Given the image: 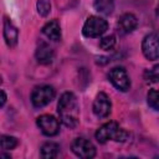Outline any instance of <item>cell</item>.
<instances>
[{
    "label": "cell",
    "mask_w": 159,
    "mask_h": 159,
    "mask_svg": "<svg viewBox=\"0 0 159 159\" xmlns=\"http://www.w3.org/2000/svg\"><path fill=\"white\" fill-rule=\"evenodd\" d=\"M57 113L60 120L68 128H75L78 124L80 107L76 96L72 92H65L57 103Z\"/></svg>",
    "instance_id": "obj_1"
},
{
    "label": "cell",
    "mask_w": 159,
    "mask_h": 159,
    "mask_svg": "<svg viewBox=\"0 0 159 159\" xmlns=\"http://www.w3.org/2000/svg\"><path fill=\"white\" fill-rule=\"evenodd\" d=\"M94 135H96V139L101 144H104L109 139L116 140V142H125L129 134L127 130L119 128V124L117 122L111 120V122H107L103 125H101L97 129Z\"/></svg>",
    "instance_id": "obj_2"
},
{
    "label": "cell",
    "mask_w": 159,
    "mask_h": 159,
    "mask_svg": "<svg viewBox=\"0 0 159 159\" xmlns=\"http://www.w3.org/2000/svg\"><path fill=\"white\" fill-rule=\"evenodd\" d=\"M108 29V24L104 19L99 16H89L82 29V32L86 37H99L102 36Z\"/></svg>",
    "instance_id": "obj_3"
},
{
    "label": "cell",
    "mask_w": 159,
    "mask_h": 159,
    "mask_svg": "<svg viewBox=\"0 0 159 159\" xmlns=\"http://www.w3.org/2000/svg\"><path fill=\"white\" fill-rule=\"evenodd\" d=\"M55 96H56V91L52 86H48V84L39 86L31 93V102L34 107L41 108L47 106L55 98Z\"/></svg>",
    "instance_id": "obj_4"
},
{
    "label": "cell",
    "mask_w": 159,
    "mask_h": 159,
    "mask_svg": "<svg viewBox=\"0 0 159 159\" xmlns=\"http://www.w3.org/2000/svg\"><path fill=\"white\" fill-rule=\"evenodd\" d=\"M108 78L111 81V83L122 92H127L130 88V80L129 76L127 73V71L123 67H114L109 71L108 73Z\"/></svg>",
    "instance_id": "obj_5"
},
{
    "label": "cell",
    "mask_w": 159,
    "mask_h": 159,
    "mask_svg": "<svg viewBox=\"0 0 159 159\" xmlns=\"http://www.w3.org/2000/svg\"><path fill=\"white\" fill-rule=\"evenodd\" d=\"M71 149L75 155L83 159H89L96 155V147L92 144V142L84 138H76L71 144Z\"/></svg>",
    "instance_id": "obj_6"
},
{
    "label": "cell",
    "mask_w": 159,
    "mask_h": 159,
    "mask_svg": "<svg viewBox=\"0 0 159 159\" xmlns=\"http://www.w3.org/2000/svg\"><path fill=\"white\" fill-rule=\"evenodd\" d=\"M142 51L143 55L153 61L159 58V36L157 34H149L143 39L142 42Z\"/></svg>",
    "instance_id": "obj_7"
},
{
    "label": "cell",
    "mask_w": 159,
    "mask_h": 159,
    "mask_svg": "<svg viewBox=\"0 0 159 159\" xmlns=\"http://www.w3.org/2000/svg\"><path fill=\"white\" fill-rule=\"evenodd\" d=\"M41 132L47 137H53L60 132V122L51 114H42L36 120Z\"/></svg>",
    "instance_id": "obj_8"
},
{
    "label": "cell",
    "mask_w": 159,
    "mask_h": 159,
    "mask_svg": "<svg viewBox=\"0 0 159 159\" xmlns=\"http://www.w3.org/2000/svg\"><path fill=\"white\" fill-rule=\"evenodd\" d=\"M112 108V103L109 97L104 92H99L96 96V99L93 102V113L98 118H106L109 116Z\"/></svg>",
    "instance_id": "obj_9"
},
{
    "label": "cell",
    "mask_w": 159,
    "mask_h": 159,
    "mask_svg": "<svg viewBox=\"0 0 159 159\" xmlns=\"http://www.w3.org/2000/svg\"><path fill=\"white\" fill-rule=\"evenodd\" d=\"M117 26H118V29L120 30V32H123V34H129V32H132V31H134V30L137 29V26H138V20H137V17H135L133 14L125 12V14H123V15L119 17Z\"/></svg>",
    "instance_id": "obj_10"
},
{
    "label": "cell",
    "mask_w": 159,
    "mask_h": 159,
    "mask_svg": "<svg viewBox=\"0 0 159 159\" xmlns=\"http://www.w3.org/2000/svg\"><path fill=\"white\" fill-rule=\"evenodd\" d=\"M4 39H5V42L7 43V46H10V47H14L19 40L17 29L14 26V24L6 16L4 17Z\"/></svg>",
    "instance_id": "obj_11"
},
{
    "label": "cell",
    "mask_w": 159,
    "mask_h": 159,
    "mask_svg": "<svg viewBox=\"0 0 159 159\" xmlns=\"http://www.w3.org/2000/svg\"><path fill=\"white\" fill-rule=\"evenodd\" d=\"M35 56H36V60L41 65H48L52 62L53 60V50L45 42H41L37 48H36V52H35Z\"/></svg>",
    "instance_id": "obj_12"
},
{
    "label": "cell",
    "mask_w": 159,
    "mask_h": 159,
    "mask_svg": "<svg viewBox=\"0 0 159 159\" xmlns=\"http://www.w3.org/2000/svg\"><path fill=\"white\" fill-rule=\"evenodd\" d=\"M42 34L52 40V41H60L61 40V27L57 20H51L48 21L43 27H42Z\"/></svg>",
    "instance_id": "obj_13"
},
{
    "label": "cell",
    "mask_w": 159,
    "mask_h": 159,
    "mask_svg": "<svg viewBox=\"0 0 159 159\" xmlns=\"http://www.w3.org/2000/svg\"><path fill=\"white\" fill-rule=\"evenodd\" d=\"M58 152H60V147H58V144L52 143V142L45 143V144L41 147V157L45 158V159H52V158H56V157L58 155Z\"/></svg>",
    "instance_id": "obj_14"
},
{
    "label": "cell",
    "mask_w": 159,
    "mask_h": 159,
    "mask_svg": "<svg viewBox=\"0 0 159 159\" xmlns=\"http://www.w3.org/2000/svg\"><path fill=\"white\" fill-rule=\"evenodd\" d=\"M94 9L101 14L109 15L114 10V0H96Z\"/></svg>",
    "instance_id": "obj_15"
},
{
    "label": "cell",
    "mask_w": 159,
    "mask_h": 159,
    "mask_svg": "<svg viewBox=\"0 0 159 159\" xmlns=\"http://www.w3.org/2000/svg\"><path fill=\"white\" fill-rule=\"evenodd\" d=\"M144 80L149 83L159 82V63L144 72Z\"/></svg>",
    "instance_id": "obj_16"
},
{
    "label": "cell",
    "mask_w": 159,
    "mask_h": 159,
    "mask_svg": "<svg viewBox=\"0 0 159 159\" xmlns=\"http://www.w3.org/2000/svg\"><path fill=\"white\" fill-rule=\"evenodd\" d=\"M148 104L150 108L159 111V89H150L147 96Z\"/></svg>",
    "instance_id": "obj_17"
},
{
    "label": "cell",
    "mask_w": 159,
    "mask_h": 159,
    "mask_svg": "<svg viewBox=\"0 0 159 159\" xmlns=\"http://www.w3.org/2000/svg\"><path fill=\"white\" fill-rule=\"evenodd\" d=\"M17 145V139L12 135H1V149L11 150Z\"/></svg>",
    "instance_id": "obj_18"
},
{
    "label": "cell",
    "mask_w": 159,
    "mask_h": 159,
    "mask_svg": "<svg viewBox=\"0 0 159 159\" xmlns=\"http://www.w3.org/2000/svg\"><path fill=\"white\" fill-rule=\"evenodd\" d=\"M116 46V36L114 35H108L101 39L99 41V47L104 51H109Z\"/></svg>",
    "instance_id": "obj_19"
},
{
    "label": "cell",
    "mask_w": 159,
    "mask_h": 159,
    "mask_svg": "<svg viewBox=\"0 0 159 159\" xmlns=\"http://www.w3.org/2000/svg\"><path fill=\"white\" fill-rule=\"evenodd\" d=\"M37 11L41 16H47L51 11V4L48 0H37Z\"/></svg>",
    "instance_id": "obj_20"
},
{
    "label": "cell",
    "mask_w": 159,
    "mask_h": 159,
    "mask_svg": "<svg viewBox=\"0 0 159 159\" xmlns=\"http://www.w3.org/2000/svg\"><path fill=\"white\" fill-rule=\"evenodd\" d=\"M5 102H6V94H5V91L4 89H1V107H4V104H5Z\"/></svg>",
    "instance_id": "obj_21"
},
{
    "label": "cell",
    "mask_w": 159,
    "mask_h": 159,
    "mask_svg": "<svg viewBox=\"0 0 159 159\" xmlns=\"http://www.w3.org/2000/svg\"><path fill=\"white\" fill-rule=\"evenodd\" d=\"M157 14L159 15V5H158V7H157Z\"/></svg>",
    "instance_id": "obj_22"
}]
</instances>
